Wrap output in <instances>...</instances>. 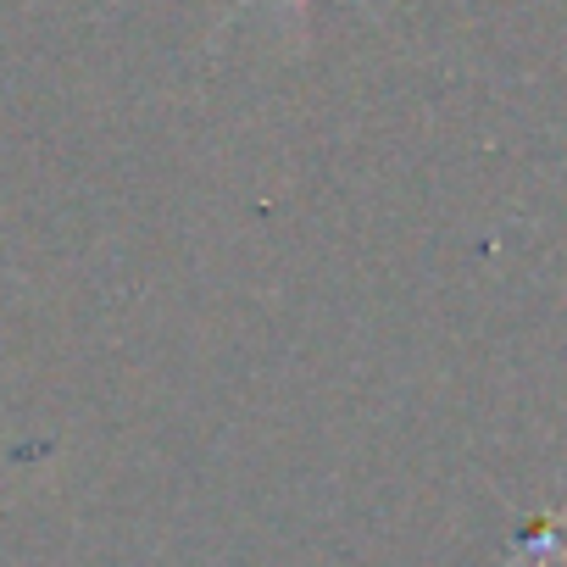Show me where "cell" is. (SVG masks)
Returning a JSON list of instances; mask_svg holds the SVG:
<instances>
[{"label": "cell", "mask_w": 567, "mask_h": 567, "mask_svg": "<svg viewBox=\"0 0 567 567\" xmlns=\"http://www.w3.org/2000/svg\"><path fill=\"white\" fill-rule=\"evenodd\" d=\"M239 7H256V0H239ZM290 7H301V0H290ZM351 7H368V0H351Z\"/></svg>", "instance_id": "1"}]
</instances>
